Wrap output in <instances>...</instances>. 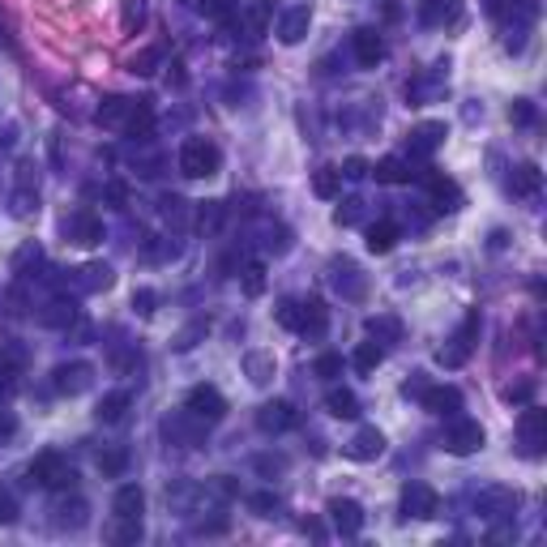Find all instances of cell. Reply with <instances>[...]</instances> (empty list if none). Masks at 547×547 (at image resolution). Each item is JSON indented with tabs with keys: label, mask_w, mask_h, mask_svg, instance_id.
Here are the masks:
<instances>
[{
	"label": "cell",
	"mask_w": 547,
	"mask_h": 547,
	"mask_svg": "<svg viewBox=\"0 0 547 547\" xmlns=\"http://www.w3.org/2000/svg\"><path fill=\"white\" fill-rule=\"evenodd\" d=\"M30 479L39 483V487H52V492H73L77 471H73V462H68L65 454L47 449V454H39V458L30 462Z\"/></svg>",
	"instance_id": "cell-3"
},
{
	"label": "cell",
	"mask_w": 547,
	"mask_h": 547,
	"mask_svg": "<svg viewBox=\"0 0 547 547\" xmlns=\"http://www.w3.org/2000/svg\"><path fill=\"white\" fill-rule=\"evenodd\" d=\"M423 184H428V193H432V205H437L440 214H454L462 205V189L454 180H445V175H423Z\"/></svg>",
	"instance_id": "cell-25"
},
{
	"label": "cell",
	"mask_w": 547,
	"mask_h": 547,
	"mask_svg": "<svg viewBox=\"0 0 547 547\" xmlns=\"http://www.w3.org/2000/svg\"><path fill=\"white\" fill-rule=\"evenodd\" d=\"M30 172H35L30 163H18V189H13V197H9L13 219H35V214H39V180Z\"/></svg>",
	"instance_id": "cell-13"
},
{
	"label": "cell",
	"mask_w": 547,
	"mask_h": 547,
	"mask_svg": "<svg viewBox=\"0 0 547 547\" xmlns=\"http://www.w3.org/2000/svg\"><path fill=\"white\" fill-rule=\"evenodd\" d=\"M205 419H197L193 411H172V415L163 419V440L175 445V449H197L201 440H205Z\"/></svg>",
	"instance_id": "cell-6"
},
{
	"label": "cell",
	"mask_w": 547,
	"mask_h": 547,
	"mask_svg": "<svg viewBox=\"0 0 547 547\" xmlns=\"http://www.w3.org/2000/svg\"><path fill=\"white\" fill-rule=\"evenodd\" d=\"M419 402H423V411H432V415H458L462 411V390L458 385H428L423 394H419Z\"/></svg>",
	"instance_id": "cell-21"
},
{
	"label": "cell",
	"mask_w": 547,
	"mask_h": 547,
	"mask_svg": "<svg viewBox=\"0 0 547 547\" xmlns=\"http://www.w3.org/2000/svg\"><path fill=\"white\" fill-rule=\"evenodd\" d=\"M475 513L479 518H513L518 513V492L513 487H483L479 496H475Z\"/></svg>",
	"instance_id": "cell-17"
},
{
	"label": "cell",
	"mask_w": 547,
	"mask_h": 547,
	"mask_svg": "<svg viewBox=\"0 0 547 547\" xmlns=\"http://www.w3.org/2000/svg\"><path fill=\"white\" fill-rule=\"evenodd\" d=\"M312 193H317V197H326V201H334L338 193H342V172H338V167H321V172L312 175Z\"/></svg>",
	"instance_id": "cell-40"
},
{
	"label": "cell",
	"mask_w": 547,
	"mask_h": 547,
	"mask_svg": "<svg viewBox=\"0 0 547 547\" xmlns=\"http://www.w3.org/2000/svg\"><path fill=\"white\" fill-rule=\"evenodd\" d=\"M154 308H158V291L137 286V291H133V312H137V317H154Z\"/></svg>",
	"instance_id": "cell-54"
},
{
	"label": "cell",
	"mask_w": 547,
	"mask_h": 547,
	"mask_svg": "<svg viewBox=\"0 0 547 547\" xmlns=\"http://www.w3.org/2000/svg\"><path fill=\"white\" fill-rule=\"evenodd\" d=\"M265 18H269V4H257V9H253V13H248V30H253V35H261Z\"/></svg>",
	"instance_id": "cell-59"
},
{
	"label": "cell",
	"mask_w": 547,
	"mask_h": 547,
	"mask_svg": "<svg viewBox=\"0 0 547 547\" xmlns=\"http://www.w3.org/2000/svg\"><path fill=\"white\" fill-rule=\"evenodd\" d=\"M368 167H373L368 158H347L338 172H342V180H364V175H368Z\"/></svg>",
	"instance_id": "cell-57"
},
{
	"label": "cell",
	"mask_w": 547,
	"mask_h": 547,
	"mask_svg": "<svg viewBox=\"0 0 547 547\" xmlns=\"http://www.w3.org/2000/svg\"><path fill=\"white\" fill-rule=\"evenodd\" d=\"M197 9L214 22H236V0H197Z\"/></svg>",
	"instance_id": "cell-48"
},
{
	"label": "cell",
	"mask_w": 547,
	"mask_h": 547,
	"mask_svg": "<svg viewBox=\"0 0 547 547\" xmlns=\"http://www.w3.org/2000/svg\"><path fill=\"white\" fill-rule=\"evenodd\" d=\"M137 539H141V518H116L111 543H137Z\"/></svg>",
	"instance_id": "cell-47"
},
{
	"label": "cell",
	"mask_w": 547,
	"mask_h": 547,
	"mask_svg": "<svg viewBox=\"0 0 547 547\" xmlns=\"http://www.w3.org/2000/svg\"><path fill=\"white\" fill-rule=\"evenodd\" d=\"M35 321H39V326H47V329H68L73 321H77V304L60 295V300H52V304L39 308V312H35Z\"/></svg>",
	"instance_id": "cell-27"
},
{
	"label": "cell",
	"mask_w": 547,
	"mask_h": 547,
	"mask_svg": "<svg viewBox=\"0 0 547 547\" xmlns=\"http://www.w3.org/2000/svg\"><path fill=\"white\" fill-rule=\"evenodd\" d=\"M163 56H167L163 47H146V52H137V56L129 60V73L133 77H154L158 65H163Z\"/></svg>",
	"instance_id": "cell-41"
},
{
	"label": "cell",
	"mask_w": 547,
	"mask_h": 547,
	"mask_svg": "<svg viewBox=\"0 0 547 547\" xmlns=\"http://www.w3.org/2000/svg\"><path fill=\"white\" fill-rule=\"evenodd\" d=\"M99 471H103L108 479H120V475L129 471V449H103V454H99Z\"/></svg>",
	"instance_id": "cell-42"
},
{
	"label": "cell",
	"mask_w": 547,
	"mask_h": 547,
	"mask_svg": "<svg viewBox=\"0 0 547 547\" xmlns=\"http://www.w3.org/2000/svg\"><path fill=\"white\" fill-rule=\"evenodd\" d=\"M180 175H189V180H210V175H219L222 167V150L210 141V137H189L184 146H180Z\"/></svg>",
	"instance_id": "cell-1"
},
{
	"label": "cell",
	"mask_w": 547,
	"mask_h": 547,
	"mask_svg": "<svg viewBox=\"0 0 547 547\" xmlns=\"http://www.w3.org/2000/svg\"><path fill=\"white\" fill-rule=\"evenodd\" d=\"M90 385H94V368H90L86 359H68V364H56L52 368V390L65 398H77L86 394Z\"/></svg>",
	"instance_id": "cell-8"
},
{
	"label": "cell",
	"mask_w": 547,
	"mask_h": 547,
	"mask_svg": "<svg viewBox=\"0 0 547 547\" xmlns=\"http://www.w3.org/2000/svg\"><path fill=\"white\" fill-rule=\"evenodd\" d=\"M129 406H133V394H129V390H111V394L99 398V406H94V419L111 428V423H120V419L129 415Z\"/></svg>",
	"instance_id": "cell-28"
},
{
	"label": "cell",
	"mask_w": 547,
	"mask_h": 547,
	"mask_svg": "<svg viewBox=\"0 0 547 547\" xmlns=\"http://www.w3.org/2000/svg\"><path fill=\"white\" fill-rule=\"evenodd\" d=\"M394 244H398V222L381 219V222H373V227H368V253L385 257V253H394Z\"/></svg>",
	"instance_id": "cell-35"
},
{
	"label": "cell",
	"mask_w": 547,
	"mask_h": 547,
	"mask_svg": "<svg viewBox=\"0 0 547 547\" xmlns=\"http://www.w3.org/2000/svg\"><path fill=\"white\" fill-rule=\"evenodd\" d=\"M244 373L253 385H269L274 381V355H265V350H248L244 355Z\"/></svg>",
	"instance_id": "cell-36"
},
{
	"label": "cell",
	"mask_w": 547,
	"mask_h": 547,
	"mask_svg": "<svg viewBox=\"0 0 547 547\" xmlns=\"http://www.w3.org/2000/svg\"><path fill=\"white\" fill-rule=\"evenodd\" d=\"M326 513L342 539H355V535L364 530V504L350 501V496H334V501L326 504Z\"/></svg>",
	"instance_id": "cell-16"
},
{
	"label": "cell",
	"mask_w": 547,
	"mask_h": 547,
	"mask_svg": "<svg viewBox=\"0 0 547 547\" xmlns=\"http://www.w3.org/2000/svg\"><path fill=\"white\" fill-rule=\"evenodd\" d=\"M445 137H449L445 120H423V125H415V129L406 133V154L411 158H432L445 146Z\"/></svg>",
	"instance_id": "cell-11"
},
{
	"label": "cell",
	"mask_w": 547,
	"mask_h": 547,
	"mask_svg": "<svg viewBox=\"0 0 547 547\" xmlns=\"http://www.w3.org/2000/svg\"><path fill=\"white\" fill-rule=\"evenodd\" d=\"M539 184H543V175L535 163H522L518 172H513V193L518 197H539Z\"/></svg>",
	"instance_id": "cell-39"
},
{
	"label": "cell",
	"mask_w": 547,
	"mask_h": 547,
	"mask_svg": "<svg viewBox=\"0 0 547 547\" xmlns=\"http://www.w3.org/2000/svg\"><path fill=\"white\" fill-rule=\"evenodd\" d=\"M381 454H385V437H381L376 428H359V432L347 440V458H355V462H376Z\"/></svg>",
	"instance_id": "cell-22"
},
{
	"label": "cell",
	"mask_w": 547,
	"mask_h": 547,
	"mask_svg": "<svg viewBox=\"0 0 547 547\" xmlns=\"http://www.w3.org/2000/svg\"><path fill=\"white\" fill-rule=\"evenodd\" d=\"M487 432H483L479 419H466V415H449V428H445V454H454V458H471V454H479Z\"/></svg>",
	"instance_id": "cell-4"
},
{
	"label": "cell",
	"mask_w": 547,
	"mask_h": 547,
	"mask_svg": "<svg viewBox=\"0 0 547 547\" xmlns=\"http://www.w3.org/2000/svg\"><path fill=\"white\" fill-rule=\"evenodd\" d=\"M492 13L509 22V30H526L539 18V0H492Z\"/></svg>",
	"instance_id": "cell-20"
},
{
	"label": "cell",
	"mask_w": 547,
	"mask_h": 547,
	"mask_svg": "<svg viewBox=\"0 0 547 547\" xmlns=\"http://www.w3.org/2000/svg\"><path fill=\"white\" fill-rule=\"evenodd\" d=\"M535 116H539V111H535L530 99H513V108H509V120H513V125H535Z\"/></svg>",
	"instance_id": "cell-56"
},
{
	"label": "cell",
	"mask_w": 547,
	"mask_h": 547,
	"mask_svg": "<svg viewBox=\"0 0 547 547\" xmlns=\"http://www.w3.org/2000/svg\"><path fill=\"white\" fill-rule=\"evenodd\" d=\"M129 111H133V99H120V94H111V99H103V108L94 111V120H99L103 129L125 133V125H129Z\"/></svg>",
	"instance_id": "cell-29"
},
{
	"label": "cell",
	"mask_w": 547,
	"mask_h": 547,
	"mask_svg": "<svg viewBox=\"0 0 547 547\" xmlns=\"http://www.w3.org/2000/svg\"><path fill=\"white\" fill-rule=\"evenodd\" d=\"M154 129V108L150 99H133V111H129V125H125V133L129 137H137V141H146Z\"/></svg>",
	"instance_id": "cell-33"
},
{
	"label": "cell",
	"mask_w": 547,
	"mask_h": 547,
	"mask_svg": "<svg viewBox=\"0 0 547 547\" xmlns=\"http://www.w3.org/2000/svg\"><path fill=\"white\" fill-rule=\"evenodd\" d=\"M146 513V492L137 483H120L111 496V518H141Z\"/></svg>",
	"instance_id": "cell-23"
},
{
	"label": "cell",
	"mask_w": 547,
	"mask_h": 547,
	"mask_svg": "<svg viewBox=\"0 0 547 547\" xmlns=\"http://www.w3.org/2000/svg\"><path fill=\"white\" fill-rule=\"evenodd\" d=\"M22 368H26V347L9 342L0 350V406L22 390Z\"/></svg>",
	"instance_id": "cell-14"
},
{
	"label": "cell",
	"mask_w": 547,
	"mask_h": 547,
	"mask_svg": "<svg viewBox=\"0 0 547 547\" xmlns=\"http://www.w3.org/2000/svg\"><path fill=\"white\" fill-rule=\"evenodd\" d=\"M116 283V269H111L108 261H86L82 269H60V278H56V286L60 291H77V295H94V291H108V286Z\"/></svg>",
	"instance_id": "cell-5"
},
{
	"label": "cell",
	"mask_w": 547,
	"mask_h": 547,
	"mask_svg": "<svg viewBox=\"0 0 547 547\" xmlns=\"http://www.w3.org/2000/svg\"><path fill=\"white\" fill-rule=\"evenodd\" d=\"M364 329H368V338H376L381 347H394V342H402V321H398L394 312H376V317H368V321H364Z\"/></svg>",
	"instance_id": "cell-30"
},
{
	"label": "cell",
	"mask_w": 547,
	"mask_h": 547,
	"mask_svg": "<svg viewBox=\"0 0 547 547\" xmlns=\"http://www.w3.org/2000/svg\"><path fill=\"white\" fill-rule=\"evenodd\" d=\"M261 291H265V265L261 261L244 265V295H261Z\"/></svg>",
	"instance_id": "cell-55"
},
{
	"label": "cell",
	"mask_w": 547,
	"mask_h": 547,
	"mask_svg": "<svg viewBox=\"0 0 547 547\" xmlns=\"http://www.w3.org/2000/svg\"><path fill=\"white\" fill-rule=\"evenodd\" d=\"M504 398H509V402H530V398H535V381H513V385L504 390Z\"/></svg>",
	"instance_id": "cell-58"
},
{
	"label": "cell",
	"mask_w": 547,
	"mask_h": 547,
	"mask_svg": "<svg viewBox=\"0 0 547 547\" xmlns=\"http://www.w3.org/2000/svg\"><path fill=\"white\" fill-rule=\"evenodd\" d=\"M205 334H210V317H193L184 329H175L172 350H193L197 342H205Z\"/></svg>",
	"instance_id": "cell-37"
},
{
	"label": "cell",
	"mask_w": 547,
	"mask_h": 547,
	"mask_svg": "<svg viewBox=\"0 0 547 547\" xmlns=\"http://www.w3.org/2000/svg\"><path fill=\"white\" fill-rule=\"evenodd\" d=\"M458 18V0H419V22L423 26H445Z\"/></svg>",
	"instance_id": "cell-32"
},
{
	"label": "cell",
	"mask_w": 547,
	"mask_h": 547,
	"mask_svg": "<svg viewBox=\"0 0 547 547\" xmlns=\"http://www.w3.org/2000/svg\"><path fill=\"white\" fill-rule=\"evenodd\" d=\"M329 286H334L342 300H364L368 278H364V269L350 261V257H334V261H329Z\"/></svg>",
	"instance_id": "cell-9"
},
{
	"label": "cell",
	"mask_w": 547,
	"mask_h": 547,
	"mask_svg": "<svg viewBox=\"0 0 547 547\" xmlns=\"http://www.w3.org/2000/svg\"><path fill=\"white\" fill-rule=\"evenodd\" d=\"M146 22V0H125V9H120V26H125V35H137Z\"/></svg>",
	"instance_id": "cell-46"
},
{
	"label": "cell",
	"mask_w": 547,
	"mask_h": 547,
	"mask_svg": "<svg viewBox=\"0 0 547 547\" xmlns=\"http://www.w3.org/2000/svg\"><path fill=\"white\" fill-rule=\"evenodd\" d=\"M312 373L321 376V381H334V376H342V355H334V350H326V355H317V364H312Z\"/></svg>",
	"instance_id": "cell-53"
},
{
	"label": "cell",
	"mask_w": 547,
	"mask_h": 547,
	"mask_svg": "<svg viewBox=\"0 0 547 547\" xmlns=\"http://www.w3.org/2000/svg\"><path fill=\"white\" fill-rule=\"evenodd\" d=\"M261 248H265V253H274V257H283L286 248H291V231H286L283 222H269V227H265Z\"/></svg>",
	"instance_id": "cell-45"
},
{
	"label": "cell",
	"mask_w": 547,
	"mask_h": 547,
	"mask_svg": "<svg viewBox=\"0 0 547 547\" xmlns=\"http://www.w3.org/2000/svg\"><path fill=\"white\" fill-rule=\"evenodd\" d=\"M308 26H312V9H308V4H291L283 18H278V44H286V47L304 44Z\"/></svg>",
	"instance_id": "cell-19"
},
{
	"label": "cell",
	"mask_w": 547,
	"mask_h": 547,
	"mask_svg": "<svg viewBox=\"0 0 547 547\" xmlns=\"http://www.w3.org/2000/svg\"><path fill=\"white\" fill-rule=\"evenodd\" d=\"M334 222H338V227H355V222H364V201L347 197L338 210H334Z\"/></svg>",
	"instance_id": "cell-49"
},
{
	"label": "cell",
	"mask_w": 547,
	"mask_h": 547,
	"mask_svg": "<svg viewBox=\"0 0 547 547\" xmlns=\"http://www.w3.org/2000/svg\"><path fill=\"white\" fill-rule=\"evenodd\" d=\"M184 411H193V415L205 419V423H219V419L227 415V398H222L214 385H193V390L184 394Z\"/></svg>",
	"instance_id": "cell-15"
},
{
	"label": "cell",
	"mask_w": 547,
	"mask_h": 547,
	"mask_svg": "<svg viewBox=\"0 0 547 547\" xmlns=\"http://www.w3.org/2000/svg\"><path fill=\"white\" fill-rule=\"evenodd\" d=\"M479 329H483V317H479V308H475V312H466V321L458 326V334H454V338H449V342L437 350V364H440V368L458 373L462 364L475 355V347H479Z\"/></svg>",
	"instance_id": "cell-2"
},
{
	"label": "cell",
	"mask_w": 547,
	"mask_h": 547,
	"mask_svg": "<svg viewBox=\"0 0 547 547\" xmlns=\"http://www.w3.org/2000/svg\"><path fill=\"white\" fill-rule=\"evenodd\" d=\"M274 317H278V326H283V329H295V334H300V300H291V295H286V300H278Z\"/></svg>",
	"instance_id": "cell-52"
},
{
	"label": "cell",
	"mask_w": 547,
	"mask_h": 547,
	"mask_svg": "<svg viewBox=\"0 0 547 547\" xmlns=\"http://www.w3.org/2000/svg\"><path fill=\"white\" fill-rule=\"evenodd\" d=\"M65 240L77 244V248H94L103 244V219L94 210H73L65 219Z\"/></svg>",
	"instance_id": "cell-12"
},
{
	"label": "cell",
	"mask_w": 547,
	"mask_h": 547,
	"mask_svg": "<svg viewBox=\"0 0 547 547\" xmlns=\"http://www.w3.org/2000/svg\"><path fill=\"white\" fill-rule=\"evenodd\" d=\"M253 471L265 475V479H274V475L286 471V454H257V458H253Z\"/></svg>",
	"instance_id": "cell-50"
},
{
	"label": "cell",
	"mask_w": 547,
	"mask_h": 547,
	"mask_svg": "<svg viewBox=\"0 0 547 547\" xmlns=\"http://www.w3.org/2000/svg\"><path fill=\"white\" fill-rule=\"evenodd\" d=\"M291 423H295V406L283 402V398H274V402H261V406H257V428H261L265 437H278V432H286Z\"/></svg>",
	"instance_id": "cell-18"
},
{
	"label": "cell",
	"mask_w": 547,
	"mask_h": 547,
	"mask_svg": "<svg viewBox=\"0 0 547 547\" xmlns=\"http://www.w3.org/2000/svg\"><path fill=\"white\" fill-rule=\"evenodd\" d=\"M398 509H402V518L411 522H428V518H437L440 513V496L437 487H428V483H406L402 487V501H398Z\"/></svg>",
	"instance_id": "cell-7"
},
{
	"label": "cell",
	"mask_w": 547,
	"mask_h": 547,
	"mask_svg": "<svg viewBox=\"0 0 547 547\" xmlns=\"http://www.w3.org/2000/svg\"><path fill=\"white\" fill-rule=\"evenodd\" d=\"M423 390H428V381H423V373H411V381L402 385V394H406V398H419V394H423Z\"/></svg>",
	"instance_id": "cell-61"
},
{
	"label": "cell",
	"mask_w": 547,
	"mask_h": 547,
	"mask_svg": "<svg viewBox=\"0 0 547 547\" xmlns=\"http://www.w3.org/2000/svg\"><path fill=\"white\" fill-rule=\"evenodd\" d=\"M329 329V308L317 300V295H308V300H300V334H308V338H321Z\"/></svg>",
	"instance_id": "cell-26"
},
{
	"label": "cell",
	"mask_w": 547,
	"mask_h": 547,
	"mask_svg": "<svg viewBox=\"0 0 547 547\" xmlns=\"http://www.w3.org/2000/svg\"><path fill=\"white\" fill-rule=\"evenodd\" d=\"M248 509H253L257 518H274V513L283 509V496L269 492V487H265V492H253V496H248Z\"/></svg>",
	"instance_id": "cell-44"
},
{
	"label": "cell",
	"mask_w": 547,
	"mask_h": 547,
	"mask_svg": "<svg viewBox=\"0 0 547 547\" xmlns=\"http://www.w3.org/2000/svg\"><path fill=\"white\" fill-rule=\"evenodd\" d=\"M518 440H522L526 458H539V454H543V445H547V411L526 406L522 419H518Z\"/></svg>",
	"instance_id": "cell-10"
},
{
	"label": "cell",
	"mask_w": 547,
	"mask_h": 547,
	"mask_svg": "<svg viewBox=\"0 0 547 547\" xmlns=\"http://www.w3.org/2000/svg\"><path fill=\"white\" fill-rule=\"evenodd\" d=\"M219 222H222V205L219 201H205V205L197 210V231L214 236V231H219Z\"/></svg>",
	"instance_id": "cell-51"
},
{
	"label": "cell",
	"mask_w": 547,
	"mask_h": 547,
	"mask_svg": "<svg viewBox=\"0 0 547 547\" xmlns=\"http://www.w3.org/2000/svg\"><path fill=\"white\" fill-rule=\"evenodd\" d=\"M355 60L364 68H376L385 60V39L376 35L373 26H364V30H355Z\"/></svg>",
	"instance_id": "cell-24"
},
{
	"label": "cell",
	"mask_w": 547,
	"mask_h": 547,
	"mask_svg": "<svg viewBox=\"0 0 547 547\" xmlns=\"http://www.w3.org/2000/svg\"><path fill=\"white\" fill-rule=\"evenodd\" d=\"M368 175H376V184H411L419 172H411L406 158H381V163L368 167Z\"/></svg>",
	"instance_id": "cell-31"
},
{
	"label": "cell",
	"mask_w": 547,
	"mask_h": 547,
	"mask_svg": "<svg viewBox=\"0 0 547 547\" xmlns=\"http://www.w3.org/2000/svg\"><path fill=\"white\" fill-rule=\"evenodd\" d=\"M52 513H56V518H52L56 530H82V526H86V501H77V496H73V501H60Z\"/></svg>",
	"instance_id": "cell-34"
},
{
	"label": "cell",
	"mask_w": 547,
	"mask_h": 547,
	"mask_svg": "<svg viewBox=\"0 0 547 547\" xmlns=\"http://www.w3.org/2000/svg\"><path fill=\"white\" fill-rule=\"evenodd\" d=\"M381 359H385V347H376V342H359V347H355V368H359V373H376Z\"/></svg>",
	"instance_id": "cell-43"
},
{
	"label": "cell",
	"mask_w": 547,
	"mask_h": 547,
	"mask_svg": "<svg viewBox=\"0 0 547 547\" xmlns=\"http://www.w3.org/2000/svg\"><path fill=\"white\" fill-rule=\"evenodd\" d=\"M326 411L334 419H355L359 415V398L350 394V390H338V385H334V390L326 394Z\"/></svg>",
	"instance_id": "cell-38"
},
{
	"label": "cell",
	"mask_w": 547,
	"mask_h": 547,
	"mask_svg": "<svg viewBox=\"0 0 547 547\" xmlns=\"http://www.w3.org/2000/svg\"><path fill=\"white\" fill-rule=\"evenodd\" d=\"M13 518H18V504H13V496H0V526H13Z\"/></svg>",
	"instance_id": "cell-60"
}]
</instances>
